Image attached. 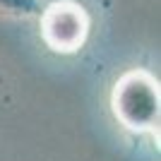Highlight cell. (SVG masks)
Returning <instances> with one entry per match:
<instances>
[{
  "mask_svg": "<svg viewBox=\"0 0 161 161\" xmlns=\"http://www.w3.org/2000/svg\"><path fill=\"white\" fill-rule=\"evenodd\" d=\"M41 41L58 55L80 53L92 31V17L80 0H53L39 12Z\"/></svg>",
  "mask_w": 161,
  "mask_h": 161,
  "instance_id": "obj_2",
  "label": "cell"
},
{
  "mask_svg": "<svg viewBox=\"0 0 161 161\" xmlns=\"http://www.w3.org/2000/svg\"><path fill=\"white\" fill-rule=\"evenodd\" d=\"M111 113L128 132L156 135L161 120L159 80L144 67H130L111 89Z\"/></svg>",
  "mask_w": 161,
  "mask_h": 161,
  "instance_id": "obj_1",
  "label": "cell"
},
{
  "mask_svg": "<svg viewBox=\"0 0 161 161\" xmlns=\"http://www.w3.org/2000/svg\"><path fill=\"white\" fill-rule=\"evenodd\" d=\"M41 7H43L41 0H0V14L3 17L31 19V17H39Z\"/></svg>",
  "mask_w": 161,
  "mask_h": 161,
  "instance_id": "obj_3",
  "label": "cell"
}]
</instances>
